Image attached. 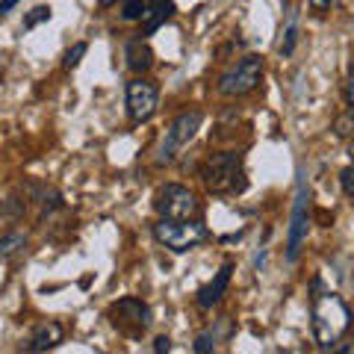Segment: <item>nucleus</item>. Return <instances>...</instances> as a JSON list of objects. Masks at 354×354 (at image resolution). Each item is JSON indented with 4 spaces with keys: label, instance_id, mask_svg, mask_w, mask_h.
<instances>
[{
    "label": "nucleus",
    "instance_id": "bb28decb",
    "mask_svg": "<svg viewBox=\"0 0 354 354\" xmlns=\"http://www.w3.org/2000/svg\"><path fill=\"white\" fill-rule=\"evenodd\" d=\"M342 351H354V346H348V348H342Z\"/></svg>",
    "mask_w": 354,
    "mask_h": 354
},
{
    "label": "nucleus",
    "instance_id": "4468645a",
    "mask_svg": "<svg viewBox=\"0 0 354 354\" xmlns=\"http://www.w3.org/2000/svg\"><path fill=\"white\" fill-rule=\"evenodd\" d=\"M24 245H27V234H21V230H9L6 236H0V257H12V254H18Z\"/></svg>",
    "mask_w": 354,
    "mask_h": 354
},
{
    "label": "nucleus",
    "instance_id": "412c9836",
    "mask_svg": "<svg viewBox=\"0 0 354 354\" xmlns=\"http://www.w3.org/2000/svg\"><path fill=\"white\" fill-rule=\"evenodd\" d=\"M213 348H216V339L209 337V334H201V337L195 339V351L198 354H207V351H213Z\"/></svg>",
    "mask_w": 354,
    "mask_h": 354
},
{
    "label": "nucleus",
    "instance_id": "f257e3e1",
    "mask_svg": "<svg viewBox=\"0 0 354 354\" xmlns=\"http://www.w3.org/2000/svg\"><path fill=\"white\" fill-rule=\"evenodd\" d=\"M313 337L319 348H334L339 337L351 328V310L337 292H322L313 298Z\"/></svg>",
    "mask_w": 354,
    "mask_h": 354
},
{
    "label": "nucleus",
    "instance_id": "f3484780",
    "mask_svg": "<svg viewBox=\"0 0 354 354\" xmlns=\"http://www.w3.org/2000/svg\"><path fill=\"white\" fill-rule=\"evenodd\" d=\"M86 50H88V44H86V41H77L74 48H71L68 53H65L62 65H65V68H68V71H71V68H77V65H80V59L86 57Z\"/></svg>",
    "mask_w": 354,
    "mask_h": 354
},
{
    "label": "nucleus",
    "instance_id": "1a4fd4ad",
    "mask_svg": "<svg viewBox=\"0 0 354 354\" xmlns=\"http://www.w3.org/2000/svg\"><path fill=\"white\" fill-rule=\"evenodd\" d=\"M307 201L310 195L304 189V183L298 186L295 204H292V218H290V234H286V260L295 263L298 254H301V245L307 239V227H310V216H307Z\"/></svg>",
    "mask_w": 354,
    "mask_h": 354
},
{
    "label": "nucleus",
    "instance_id": "6ab92c4d",
    "mask_svg": "<svg viewBox=\"0 0 354 354\" xmlns=\"http://www.w3.org/2000/svg\"><path fill=\"white\" fill-rule=\"evenodd\" d=\"M339 183H342V192H346L348 198H354V165L339 171Z\"/></svg>",
    "mask_w": 354,
    "mask_h": 354
},
{
    "label": "nucleus",
    "instance_id": "f8f14e48",
    "mask_svg": "<svg viewBox=\"0 0 354 354\" xmlns=\"http://www.w3.org/2000/svg\"><path fill=\"white\" fill-rule=\"evenodd\" d=\"M124 59H127L130 71L142 74V71H148L153 65V50H151V44L145 39H130L127 48H124Z\"/></svg>",
    "mask_w": 354,
    "mask_h": 354
},
{
    "label": "nucleus",
    "instance_id": "393cba45",
    "mask_svg": "<svg viewBox=\"0 0 354 354\" xmlns=\"http://www.w3.org/2000/svg\"><path fill=\"white\" fill-rule=\"evenodd\" d=\"M118 0H101V9H109V6H115Z\"/></svg>",
    "mask_w": 354,
    "mask_h": 354
},
{
    "label": "nucleus",
    "instance_id": "9b49d317",
    "mask_svg": "<svg viewBox=\"0 0 354 354\" xmlns=\"http://www.w3.org/2000/svg\"><path fill=\"white\" fill-rule=\"evenodd\" d=\"M65 337V330L59 322H44L32 330V337L27 342V351H48V348H57Z\"/></svg>",
    "mask_w": 354,
    "mask_h": 354
},
{
    "label": "nucleus",
    "instance_id": "a211bd4d",
    "mask_svg": "<svg viewBox=\"0 0 354 354\" xmlns=\"http://www.w3.org/2000/svg\"><path fill=\"white\" fill-rule=\"evenodd\" d=\"M41 21H50V6H36V9H30V12L24 15V27L32 30L36 24H41Z\"/></svg>",
    "mask_w": 354,
    "mask_h": 354
},
{
    "label": "nucleus",
    "instance_id": "ddd939ff",
    "mask_svg": "<svg viewBox=\"0 0 354 354\" xmlns=\"http://www.w3.org/2000/svg\"><path fill=\"white\" fill-rule=\"evenodd\" d=\"M171 12H174V3L171 0H148V12H145V18H142V32H153V30H160L165 21L171 18Z\"/></svg>",
    "mask_w": 354,
    "mask_h": 354
},
{
    "label": "nucleus",
    "instance_id": "423d86ee",
    "mask_svg": "<svg viewBox=\"0 0 354 354\" xmlns=\"http://www.w3.org/2000/svg\"><path fill=\"white\" fill-rule=\"evenodd\" d=\"M109 322L124 337L136 339V337H142V330L151 325V310L145 301H139V298H121V301L109 307Z\"/></svg>",
    "mask_w": 354,
    "mask_h": 354
},
{
    "label": "nucleus",
    "instance_id": "a878e982",
    "mask_svg": "<svg viewBox=\"0 0 354 354\" xmlns=\"http://www.w3.org/2000/svg\"><path fill=\"white\" fill-rule=\"evenodd\" d=\"M348 157H351V162H354V142H351V148H348Z\"/></svg>",
    "mask_w": 354,
    "mask_h": 354
},
{
    "label": "nucleus",
    "instance_id": "0eeeda50",
    "mask_svg": "<svg viewBox=\"0 0 354 354\" xmlns=\"http://www.w3.org/2000/svg\"><path fill=\"white\" fill-rule=\"evenodd\" d=\"M153 207H157L160 218H195L198 216V198L195 192H189L186 186L180 183H169L162 186V189L157 192V201H153Z\"/></svg>",
    "mask_w": 354,
    "mask_h": 354
},
{
    "label": "nucleus",
    "instance_id": "dca6fc26",
    "mask_svg": "<svg viewBox=\"0 0 354 354\" xmlns=\"http://www.w3.org/2000/svg\"><path fill=\"white\" fill-rule=\"evenodd\" d=\"M148 12V0H124L121 6V18L124 21H142Z\"/></svg>",
    "mask_w": 354,
    "mask_h": 354
},
{
    "label": "nucleus",
    "instance_id": "6e6552de",
    "mask_svg": "<svg viewBox=\"0 0 354 354\" xmlns=\"http://www.w3.org/2000/svg\"><path fill=\"white\" fill-rule=\"evenodd\" d=\"M160 106V88L153 80H130L127 83V113L136 124H145V121L153 118Z\"/></svg>",
    "mask_w": 354,
    "mask_h": 354
},
{
    "label": "nucleus",
    "instance_id": "aec40b11",
    "mask_svg": "<svg viewBox=\"0 0 354 354\" xmlns=\"http://www.w3.org/2000/svg\"><path fill=\"white\" fill-rule=\"evenodd\" d=\"M310 3V9H313L316 15H325V12H330V9L337 6V0H307Z\"/></svg>",
    "mask_w": 354,
    "mask_h": 354
},
{
    "label": "nucleus",
    "instance_id": "b1692460",
    "mask_svg": "<svg viewBox=\"0 0 354 354\" xmlns=\"http://www.w3.org/2000/svg\"><path fill=\"white\" fill-rule=\"evenodd\" d=\"M348 104L354 106V68H351V77H348Z\"/></svg>",
    "mask_w": 354,
    "mask_h": 354
},
{
    "label": "nucleus",
    "instance_id": "7ed1b4c3",
    "mask_svg": "<svg viewBox=\"0 0 354 354\" xmlns=\"http://www.w3.org/2000/svg\"><path fill=\"white\" fill-rule=\"evenodd\" d=\"M153 239L174 254H186L207 239V227L198 218H160L153 225Z\"/></svg>",
    "mask_w": 354,
    "mask_h": 354
},
{
    "label": "nucleus",
    "instance_id": "39448f33",
    "mask_svg": "<svg viewBox=\"0 0 354 354\" xmlns=\"http://www.w3.org/2000/svg\"><path fill=\"white\" fill-rule=\"evenodd\" d=\"M263 77V57H242L227 74H221L218 92L225 97H242L260 86Z\"/></svg>",
    "mask_w": 354,
    "mask_h": 354
},
{
    "label": "nucleus",
    "instance_id": "4be33fe9",
    "mask_svg": "<svg viewBox=\"0 0 354 354\" xmlns=\"http://www.w3.org/2000/svg\"><path fill=\"white\" fill-rule=\"evenodd\" d=\"M153 351H171V339L169 337H157L153 339Z\"/></svg>",
    "mask_w": 354,
    "mask_h": 354
},
{
    "label": "nucleus",
    "instance_id": "5701e85b",
    "mask_svg": "<svg viewBox=\"0 0 354 354\" xmlns=\"http://www.w3.org/2000/svg\"><path fill=\"white\" fill-rule=\"evenodd\" d=\"M12 6H18V0H0V15H6Z\"/></svg>",
    "mask_w": 354,
    "mask_h": 354
},
{
    "label": "nucleus",
    "instance_id": "9d476101",
    "mask_svg": "<svg viewBox=\"0 0 354 354\" xmlns=\"http://www.w3.org/2000/svg\"><path fill=\"white\" fill-rule=\"evenodd\" d=\"M230 274H234V263H225L221 266V269L216 272V278L209 281L207 286H201V290H198V307H204V310H209V307H216L218 301H221V295L227 292V286H230Z\"/></svg>",
    "mask_w": 354,
    "mask_h": 354
},
{
    "label": "nucleus",
    "instance_id": "2eb2a0df",
    "mask_svg": "<svg viewBox=\"0 0 354 354\" xmlns=\"http://www.w3.org/2000/svg\"><path fill=\"white\" fill-rule=\"evenodd\" d=\"M295 41H298V21H295V12H290L286 18V27H283V41H281V53L283 57H290L295 50Z\"/></svg>",
    "mask_w": 354,
    "mask_h": 354
},
{
    "label": "nucleus",
    "instance_id": "f03ea898",
    "mask_svg": "<svg viewBox=\"0 0 354 354\" xmlns=\"http://www.w3.org/2000/svg\"><path fill=\"white\" fill-rule=\"evenodd\" d=\"M201 180L209 192L216 195H234L245 189V169H242V153L239 151H218L213 153L204 169H201Z\"/></svg>",
    "mask_w": 354,
    "mask_h": 354
},
{
    "label": "nucleus",
    "instance_id": "20e7f679",
    "mask_svg": "<svg viewBox=\"0 0 354 354\" xmlns=\"http://www.w3.org/2000/svg\"><path fill=\"white\" fill-rule=\"evenodd\" d=\"M201 121H204L201 109H186V113L177 115L171 124H169V130H165V139H162V145H160L157 162L160 165L162 162H174L177 153H180L195 139V133H198V127H201Z\"/></svg>",
    "mask_w": 354,
    "mask_h": 354
}]
</instances>
